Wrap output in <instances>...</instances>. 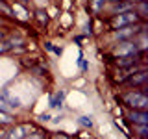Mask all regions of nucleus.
<instances>
[{
  "mask_svg": "<svg viewBox=\"0 0 148 139\" xmlns=\"http://www.w3.org/2000/svg\"><path fill=\"white\" fill-rule=\"evenodd\" d=\"M122 98H124V104H128L130 108H133V109H143V111H146V108H148V96H146L143 91L126 93Z\"/></svg>",
  "mask_w": 148,
  "mask_h": 139,
  "instance_id": "1",
  "label": "nucleus"
},
{
  "mask_svg": "<svg viewBox=\"0 0 148 139\" xmlns=\"http://www.w3.org/2000/svg\"><path fill=\"white\" fill-rule=\"evenodd\" d=\"M139 21V15L133 11H126V13H119V15L113 17V21H111V24L115 28H122V26H130L133 24V22Z\"/></svg>",
  "mask_w": 148,
  "mask_h": 139,
  "instance_id": "2",
  "label": "nucleus"
},
{
  "mask_svg": "<svg viewBox=\"0 0 148 139\" xmlns=\"http://www.w3.org/2000/svg\"><path fill=\"white\" fill-rule=\"evenodd\" d=\"M128 119L132 120V122H135V124H148V113L146 111H143V109H133V111H130L128 113Z\"/></svg>",
  "mask_w": 148,
  "mask_h": 139,
  "instance_id": "3",
  "label": "nucleus"
},
{
  "mask_svg": "<svg viewBox=\"0 0 148 139\" xmlns=\"http://www.w3.org/2000/svg\"><path fill=\"white\" fill-rule=\"evenodd\" d=\"M115 54L117 56H133V54H137V46H135V43H132V41H126V43L117 46Z\"/></svg>",
  "mask_w": 148,
  "mask_h": 139,
  "instance_id": "4",
  "label": "nucleus"
},
{
  "mask_svg": "<svg viewBox=\"0 0 148 139\" xmlns=\"http://www.w3.org/2000/svg\"><path fill=\"white\" fill-rule=\"evenodd\" d=\"M146 80H148V72L146 71H141V72H137V74H133V76L128 78V82L133 83V85H143Z\"/></svg>",
  "mask_w": 148,
  "mask_h": 139,
  "instance_id": "5",
  "label": "nucleus"
},
{
  "mask_svg": "<svg viewBox=\"0 0 148 139\" xmlns=\"http://www.w3.org/2000/svg\"><path fill=\"white\" fill-rule=\"evenodd\" d=\"M135 63V54L133 56H117V65L122 69H128Z\"/></svg>",
  "mask_w": 148,
  "mask_h": 139,
  "instance_id": "6",
  "label": "nucleus"
},
{
  "mask_svg": "<svg viewBox=\"0 0 148 139\" xmlns=\"http://www.w3.org/2000/svg\"><path fill=\"white\" fill-rule=\"evenodd\" d=\"M24 130H26L24 126H17V128H13L11 132L8 133V137H6V139H21V137H22V132H24Z\"/></svg>",
  "mask_w": 148,
  "mask_h": 139,
  "instance_id": "7",
  "label": "nucleus"
},
{
  "mask_svg": "<svg viewBox=\"0 0 148 139\" xmlns=\"http://www.w3.org/2000/svg\"><path fill=\"white\" fill-rule=\"evenodd\" d=\"M13 120V117L9 113H6L4 109H0V124H9Z\"/></svg>",
  "mask_w": 148,
  "mask_h": 139,
  "instance_id": "8",
  "label": "nucleus"
},
{
  "mask_svg": "<svg viewBox=\"0 0 148 139\" xmlns=\"http://www.w3.org/2000/svg\"><path fill=\"white\" fill-rule=\"evenodd\" d=\"M63 96H65V93L63 91H59V93H56L54 95V98H52V106H61V102H63Z\"/></svg>",
  "mask_w": 148,
  "mask_h": 139,
  "instance_id": "9",
  "label": "nucleus"
},
{
  "mask_svg": "<svg viewBox=\"0 0 148 139\" xmlns=\"http://www.w3.org/2000/svg\"><path fill=\"white\" fill-rule=\"evenodd\" d=\"M34 72L37 74V76H45V74H46V67H37V65H34Z\"/></svg>",
  "mask_w": 148,
  "mask_h": 139,
  "instance_id": "10",
  "label": "nucleus"
},
{
  "mask_svg": "<svg viewBox=\"0 0 148 139\" xmlns=\"http://www.w3.org/2000/svg\"><path fill=\"white\" fill-rule=\"evenodd\" d=\"M37 19H39V22H46V21H48V17H46V13L43 11V9L37 11Z\"/></svg>",
  "mask_w": 148,
  "mask_h": 139,
  "instance_id": "11",
  "label": "nucleus"
},
{
  "mask_svg": "<svg viewBox=\"0 0 148 139\" xmlns=\"http://www.w3.org/2000/svg\"><path fill=\"white\" fill-rule=\"evenodd\" d=\"M13 9H15V11H18V17H21V19H26V17H28L26 13H24V9L18 6V4H15V6H13Z\"/></svg>",
  "mask_w": 148,
  "mask_h": 139,
  "instance_id": "12",
  "label": "nucleus"
},
{
  "mask_svg": "<svg viewBox=\"0 0 148 139\" xmlns=\"http://www.w3.org/2000/svg\"><path fill=\"white\" fill-rule=\"evenodd\" d=\"M80 122L83 124V126H89V128L92 126V119H91V117H82V119H80Z\"/></svg>",
  "mask_w": 148,
  "mask_h": 139,
  "instance_id": "13",
  "label": "nucleus"
},
{
  "mask_svg": "<svg viewBox=\"0 0 148 139\" xmlns=\"http://www.w3.org/2000/svg\"><path fill=\"white\" fill-rule=\"evenodd\" d=\"M0 9H2V11H4V13H6V15H8V17H11V9H9V8L6 6V4H4V2H2V0H0Z\"/></svg>",
  "mask_w": 148,
  "mask_h": 139,
  "instance_id": "14",
  "label": "nucleus"
},
{
  "mask_svg": "<svg viewBox=\"0 0 148 139\" xmlns=\"http://www.w3.org/2000/svg\"><path fill=\"white\" fill-rule=\"evenodd\" d=\"M139 11H141L143 17L146 15V2H141V6H139Z\"/></svg>",
  "mask_w": 148,
  "mask_h": 139,
  "instance_id": "15",
  "label": "nucleus"
},
{
  "mask_svg": "<svg viewBox=\"0 0 148 139\" xmlns=\"http://www.w3.org/2000/svg\"><path fill=\"white\" fill-rule=\"evenodd\" d=\"M8 48H11V45H9V43H0V52H6Z\"/></svg>",
  "mask_w": 148,
  "mask_h": 139,
  "instance_id": "16",
  "label": "nucleus"
},
{
  "mask_svg": "<svg viewBox=\"0 0 148 139\" xmlns=\"http://www.w3.org/2000/svg\"><path fill=\"white\" fill-rule=\"evenodd\" d=\"M54 139H69L67 136H61V133H58V136H54Z\"/></svg>",
  "mask_w": 148,
  "mask_h": 139,
  "instance_id": "17",
  "label": "nucleus"
},
{
  "mask_svg": "<svg viewBox=\"0 0 148 139\" xmlns=\"http://www.w3.org/2000/svg\"><path fill=\"white\" fill-rule=\"evenodd\" d=\"M28 139H45V137H41V136H32V137H28Z\"/></svg>",
  "mask_w": 148,
  "mask_h": 139,
  "instance_id": "18",
  "label": "nucleus"
},
{
  "mask_svg": "<svg viewBox=\"0 0 148 139\" xmlns=\"http://www.w3.org/2000/svg\"><path fill=\"white\" fill-rule=\"evenodd\" d=\"M28 2H30V0H22V4H28Z\"/></svg>",
  "mask_w": 148,
  "mask_h": 139,
  "instance_id": "19",
  "label": "nucleus"
},
{
  "mask_svg": "<svg viewBox=\"0 0 148 139\" xmlns=\"http://www.w3.org/2000/svg\"><path fill=\"white\" fill-rule=\"evenodd\" d=\"M115 2H119V0H115Z\"/></svg>",
  "mask_w": 148,
  "mask_h": 139,
  "instance_id": "20",
  "label": "nucleus"
}]
</instances>
